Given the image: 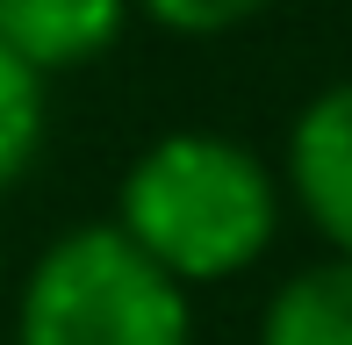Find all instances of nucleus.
<instances>
[{
	"mask_svg": "<svg viewBox=\"0 0 352 345\" xmlns=\"http://www.w3.org/2000/svg\"><path fill=\"white\" fill-rule=\"evenodd\" d=\"M108 223L180 288H209L266 259L280 230V180L237 137L173 130L130 159Z\"/></svg>",
	"mask_w": 352,
	"mask_h": 345,
	"instance_id": "nucleus-1",
	"label": "nucleus"
},
{
	"mask_svg": "<svg viewBox=\"0 0 352 345\" xmlns=\"http://www.w3.org/2000/svg\"><path fill=\"white\" fill-rule=\"evenodd\" d=\"M14 345H195V302L116 223H79L29 266Z\"/></svg>",
	"mask_w": 352,
	"mask_h": 345,
	"instance_id": "nucleus-2",
	"label": "nucleus"
},
{
	"mask_svg": "<svg viewBox=\"0 0 352 345\" xmlns=\"http://www.w3.org/2000/svg\"><path fill=\"white\" fill-rule=\"evenodd\" d=\"M287 194L302 223L338 259H352V80L302 101L287 130Z\"/></svg>",
	"mask_w": 352,
	"mask_h": 345,
	"instance_id": "nucleus-3",
	"label": "nucleus"
},
{
	"mask_svg": "<svg viewBox=\"0 0 352 345\" xmlns=\"http://www.w3.org/2000/svg\"><path fill=\"white\" fill-rule=\"evenodd\" d=\"M137 0H0V43L22 58L36 80L79 72L116 51Z\"/></svg>",
	"mask_w": 352,
	"mask_h": 345,
	"instance_id": "nucleus-4",
	"label": "nucleus"
},
{
	"mask_svg": "<svg viewBox=\"0 0 352 345\" xmlns=\"http://www.w3.org/2000/svg\"><path fill=\"white\" fill-rule=\"evenodd\" d=\"M259 345H352V259H316L266 295Z\"/></svg>",
	"mask_w": 352,
	"mask_h": 345,
	"instance_id": "nucleus-5",
	"label": "nucleus"
},
{
	"mask_svg": "<svg viewBox=\"0 0 352 345\" xmlns=\"http://www.w3.org/2000/svg\"><path fill=\"white\" fill-rule=\"evenodd\" d=\"M43 130H51V108H43V80L22 65V58L0 43V194L36 166Z\"/></svg>",
	"mask_w": 352,
	"mask_h": 345,
	"instance_id": "nucleus-6",
	"label": "nucleus"
},
{
	"mask_svg": "<svg viewBox=\"0 0 352 345\" xmlns=\"http://www.w3.org/2000/svg\"><path fill=\"white\" fill-rule=\"evenodd\" d=\"M137 8L158 29H173V36H230L252 14H266L274 0H137Z\"/></svg>",
	"mask_w": 352,
	"mask_h": 345,
	"instance_id": "nucleus-7",
	"label": "nucleus"
},
{
	"mask_svg": "<svg viewBox=\"0 0 352 345\" xmlns=\"http://www.w3.org/2000/svg\"><path fill=\"white\" fill-rule=\"evenodd\" d=\"M0 280H8V252H0Z\"/></svg>",
	"mask_w": 352,
	"mask_h": 345,
	"instance_id": "nucleus-8",
	"label": "nucleus"
}]
</instances>
